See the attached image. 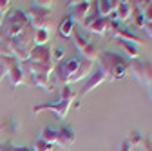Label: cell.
I'll use <instances>...</instances> for the list:
<instances>
[{"mask_svg":"<svg viewBox=\"0 0 152 151\" xmlns=\"http://www.w3.org/2000/svg\"><path fill=\"white\" fill-rule=\"evenodd\" d=\"M7 78H9V84H11L13 87H18L20 84H24V82H26V77H24V71H22L20 62L13 64V67H11V69H9V73H7Z\"/></svg>","mask_w":152,"mask_h":151,"instance_id":"17","label":"cell"},{"mask_svg":"<svg viewBox=\"0 0 152 151\" xmlns=\"http://www.w3.org/2000/svg\"><path fill=\"white\" fill-rule=\"evenodd\" d=\"M120 46H121V51H123V55L127 56L129 60H136L138 56H140L138 46H134V44H129V42H120Z\"/></svg>","mask_w":152,"mask_h":151,"instance_id":"20","label":"cell"},{"mask_svg":"<svg viewBox=\"0 0 152 151\" xmlns=\"http://www.w3.org/2000/svg\"><path fill=\"white\" fill-rule=\"evenodd\" d=\"M147 87H148V100L152 102V84H150V86H147Z\"/></svg>","mask_w":152,"mask_h":151,"instance_id":"36","label":"cell"},{"mask_svg":"<svg viewBox=\"0 0 152 151\" xmlns=\"http://www.w3.org/2000/svg\"><path fill=\"white\" fill-rule=\"evenodd\" d=\"M38 138H42L44 142H47V144L53 146V144H56V138H58V129H54V127H44Z\"/></svg>","mask_w":152,"mask_h":151,"instance_id":"21","label":"cell"},{"mask_svg":"<svg viewBox=\"0 0 152 151\" xmlns=\"http://www.w3.org/2000/svg\"><path fill=\"white\" fill-rule=\"evenodd\" d=\"M33 84L38 86V87H42V89H51V75H45V73H36L33 75Z\"/></svg>","mask_w":152,"mask_h":151,"instance_id":"19","label":"cell"},{"mask_svg":"<svg viewBox=\"0 0 152 151\" xmlns=\"http://www.w3.org/2000/svg\"><path fill=\"white\" fill-rule=\"evenodd\" d=\"M143 140H145V137H143L141 133H138V131H132V133H130V138H129V144H130L132 147H136V146H141Z\"/></svg>","mask_w":152,"mask_h":151,"instance_id":"26","label":"cell"},{"mask_svg":"<svg viewBox=\"0 0 152 151\" xmlns=\"http://www.w3.org/2000/svg\"><path fill=\"white\" fill-rule=\"evenodd\" d=\"M141 151H152V142H150L148 138L143 140V144H141Z\"/></svg>","mask_w":152,"mask_h":151,"instance_id":"32","label":"cell"},{"mask_svg":"<svg viewBox=\"0 0 152 151\" xmlns=\"http://www.w3.org/2000/svg\"><path fill=\"white\" fill-rule=\"evenodd\" d=\"M129 71L134 75V78L140 82V84H145V86H150L152 84V64L147 62V60H129Z\"/></svg>","mask_w":152,"mask_h":151,"instance_id":"8","label":"cell"},{"mask_svg":"<svg viewBox=\"0 0 152 151\" xmlns=\"http://www.w3.org/2000/svg\"><path fill=\"white\" fill-rule=\"evenodd\" d=\"M9 9H11V2H9V0H0V13L6 15Z\"/></svg>","mask_w":152,"mask_h":151,"instance_id":"31","label":"cell"},{"mask_svg":"<svg viewBox=\"0 0 152 151\" xmlns=\"http://www.w3.org/2000/svg\"><path fill=\"white\" fill-rule=\"evenodd\" d=\"M120 151H132V146L129 144V140H123L120 144Z\"/></svg>","mask_w":152,"mask_h":151,"instance_id":"33","label":"cell"},{"mask_svg":"<svg viewBox=\"0 0 152 151\" xmlns=\"http://www.w3.org/2000/svg\"><path fill=\"white\" fill-rule=\"evenodd\" d=\"M4 29L0 31V38H4V40H11L15 38V36H18L27 26H29V20H27V15L26 11L22 9H13L9 13L7 18H4Z\"/></svg>","mask_w":152,"mask_h":151,"instance_id":"3","label":"cell"},{"mask_svg":"<svg viewBox=\"0 0 152 151\" xmlns=\"http://www.w3.org/2000/svg\"><path fill=\"white\" fill-rule=\"evenodd\" d=\"M67 6H69L67 16L72 20V24H80V26H83L87 16L91 15V11L96 9L94 2H89V0H83V2H67Z\"/></svg>","mask_w":152,"mask_h":151,"instance_id":"6","label":"cell"},{"mask_svg":"<svg viewBox=\"0 0 152 151\" xmlns=\"http://www.w3.org/2000/svg\"><path fill=\"white\" fill-rule=\"evenodd\" d=\"M60 100L74 102V100H76V93H74L69 86H64V87H60Z\"/></svg>","mask_w":152,"mask_h":151,"instance_id":"24","label":"cell"},{"mask_svg":"<svg viewBox=\"0 0 152 151\" xmlns=\"http://www.w3.org/2000/svg\"><path fill=\"white\" fill-rule=\"evenodd\" d=\"M11 151H33L31 147H13Z\"/></svg>","mask_w":152,"mask_h":151,"instance_id":"35","label":"cell"},{"mask_svg":"<svg viewBox=\"0 0 152 151\" xmlns=\"http://www.w3.org/2000/svg\"><path fill=\"white\" fill-rule=\"evenodd\" d=\"M18 60L15 58V56H2L0 58V82H2V78L7 77V73L9 69L13 67V64H16Z\"/></svg>","mask_w":152,"mask_h":151,"instance_id":"18","label":"cell"},{"mask_svg":"<svg viewBox=\"0 0 152 151\" xmlns=\"http://www.w3.org/2000/svg\"><path fill=\"white\" fill-rule=\"evenodd\" d=\"M132 18H134V24L140 27V29H143L145 26H147V20H145V16H143V13L134 6V16H132Z\"/></svg>","mask_w":152,"mask_h":151,"instance_id":"25","label":"cell"},{"mask_svg":"<svg viewBox=\"0 0 152 151\" xmlns=\"http://www.w3.org/2000/svg\"><path fill=\"white\" fill-rule=\"evenodd\" d=\"M109 33H110V38L118 40V42H129V44H134V46H145L143 38H140V36L132 35L130 31L123 29L120 24H112V27H110Z\"/></svg>","mask_w":152,"mask_h":151,"instance_id":"11","label":"cell"},{"mask_svg":"<svg viewBox=\"0 0 152 151\" xmlns=\"http://www.w3.org/2000/svg\"><path fill=\"white\" fill-rule=\"evenodd\" d=\"M143 31H145V35L148 36V40H152V22H150V24H147V26L143 27Z\"/></svg>","mask_w":152,"mask_h":151,"instance_id":"34","label":"cell"},{"mask_svg":"<svg viewBox=\"0 0 152 151\" xmlns=\"http://www.w3.org/2000/svg\"><path fill=\"white\" fill-rule=\"evenodd\" d=\"M141 13L145 16L147 24H150L152 22V2H145V11H141Z\"/></svg>","mask_w":152,"mask_h":151,"instance_id":"29","label":"cell"},{"mask_svg":"<svg viewBox=\"0 0 152 151\" xmlns=\"http://www.w3.org/2000/svg\"><path fill=\"white\" fill-rule=\"evenodd\" d=\"M51 13H53V9H45V7H40V6H34V4L26 11L27 20H29V26L34 31H38V29H47Z\"/></svg>","mask_w":152,"mask_h":151,"instance_id":"5","label":"cell"},{"mask_svg":"<svg viewBox=\"0 0 152 151\" xmlns=\"http://www.w3.org/2000/svg\"><path fill=\"white\" fill-rule=\"evenodd\" d=\"M72 40H74L76 49L82 53L83 60H91V62H94V60L98 58L100 51L94 47V44H91V42H89V38L85 36V33H83V31H74V33H72Z\"/></svg>","mask_w":152,"mask_h":151,"instance_id":"9","label":"cell"},{"mask_svg":"<svg viewBox=\"0 0 152 151\" xmlns=\"http://www.w3.org/2000/svg\"><path fill=\"white\" fill-rule=\"evenodd\" d=\"M34 47V29L27 26L18 36L9 40V49L18 62H26Z\"/></svg>","mask_w":152,"mask_h":151,"instance_id":"2","label":"cell"},{"mask_svg":"<svg viewBox=\"0 0 152 151\" xmlns=\"http://www.w3.org/2000/svg\"><path fill=\"white\" fill-rule=\"evenodd\" d=\"M47 40H49V31L47 29L34 31V46H47Z\"/></svg>","mask_w":152,"mask_h":151,"instance_id":"23","label":"cell"},{"mask_svg":"<svg viewBox=\"0 0 152 151\" xmlns=\"http://www.w3.org/2000/svg\"><path fill=\"white\" fill-rule=\"evenodd\" d=\"M100 71L105 75V80H120L129 73V60L123 55L114 51H102L98 55Z\"/></svg>","mask_w":152,"mask_h":151,"instance_id":"1","label":"cell"},{"mask_svg":"<svg viewBox=\"0 0 152 151\" xmlns=\"http://www.w3.org/2000/svg\"><path fill=\"white\" fill-rule=\"evenodd\" d=\"M94 4H96V15L98 16L109 18L110 15L116 13L120 0H100V2H94Z\"/></svg>","mask_w":152,"mask_h":151,"instance_id":"14","label":"cell"},{"mask_svg":"<svg viewBox=\"0 0 152 151\" xmlns=\"http://www.w3.org/2000/svg\"><path fill=\"white\" fill-rule=\"evenodd\" d=\"M72 33H74V24H72V20L69 16H65L62 20V24H60V35L64 38H69V36H72Z\"/></svg>","mask_w":152,"mask_h":151,"instance_id":"22","label":"cell"},{"mask_svg":"<svg viewBox=\"0 0 152 151\" xmlns=\"http://www.w3.org/2000/svg\"><path fill=\"white\" fill-rule=\"evenodd\" d=\"M78 64H80V60L78 58H69V60H62V62H58L54 66V69H53V86L56 84V86H60V87H64V86H69V80H71V77L74 75V71L78 69Z\"/></svg>","mask_w":152,"mask_h":151,"instance_id":"4","label":"cell"},{"mask_svg":"<svg viewBox=\"0 0 152 151\" xmlns=\"http://www.w3.org/2000/svg\"><path fill=\"white\" fill-rule=\"evenodd\" d=\"M132 16H134V4L132 2H123V0H120V4H118V9L114 15H110V22L114 24H127L132 20Z\"/></svg>","mask_w":152,"mask_h":151,"instance_id":"12","label":"cell"},{"mask_svg":"<svg viewBox=\"0 0 152 151\" xmlns=\"http://www.w3.org/2000/svg\"><path fill=\"white\" fill-rule=\"evenodd\" d=\"M74 138H76L74 137V131L71 127L64 126V127L58 129V138H56V144H58L60 147H71L74 144Z\"/></svg>","mask_w":152,"mask_h":151,"instance_id":"16","label":"cell"},{"mask_svg":"<svg viewBox=\"0 0 152 151\" xmlns=\"http://www.w3.org/2000/svg\"><path fill=\"white\" fill-rule=\"evenodd\" d=\"M51 147H53L51 144L44 142L42 138H38V140L33 144V147H31V149H33V151H51Z\"/></svg>","mask_w":152,"mask_h":151,"instance_id":"27","label":"cell"},{"mask_svg":"<svg viewBox=\"0 0 152 151\" xmlns=\"http://www.w3.org/2000/svg\"><path fill=\"white\" fill-rule=\"evenodd\" d=\"M64 55H65V53H64L62 47H56V49L53 51V60H54V62H62V60H64Z\"/></svg>","mask_w":152,"mask_h":151,"instance_id":"30","label":"cell"},{"mask_svg":"<svg viewBox=\"0 0 152 151\" xmlns=\"http://www.w3.org/2000/svg\"><path fill=\"white\" fill-rule=\"evenodd\" d=\"M11 149H13V146H11V144H6V146L2 147V151H11Z\"/></svg>","mask_w":152,"mask_h":151,"instance_id":"37","label":"cell"},{"mask_svg":"<svg viewBox=\"0 0 152 151\" xmlns=\"http://www.w3.org/2000/svg\"><path fill=\"white\" fill-rule=\"evenodd\" d=\"M103 82H105V75H103L100 69H96V71L91 75V77L85 78V84H83V89H82V98L87 97L92 89H96V87H98L100 84H103Z\"/></svg>","mask_w":152,"mask_h":151,"instance_id":"13","label":"cell"},{"mask_svg":"<svg viewBox=\"0 0 152 151\" xmlns=\"http://www.w3.org/2000/svg\"><path fill=\"white\" fill-rule=\"evenodd\" d=\"M91 71H92V62L91 60H80V64H78V69L74 71V75L71 77V80H69V84H74V82H80L82 78H87L89 75H91Z\"/></svg>","mask_w":152,"mask_h":151,"instance_id":"15","label":"cell"},{"mask_svg":"<svg viewBox=\"0 0 152 151\" xmlns=\"http://www.w3.org/2000/svg\"><path fill=\"white\" fill-rule=\"evenodd\" d=\"M112 24H114V22H110V18L98 16V15H96V11H94L92 15H89V16H87V20L83 22V26H82V27H83L85 31L92 33V35H96V36H103L105 33H109V31H110Z\"/></svg>","mask_w":152,"mask_h":151,"instance_id":"7","label":"cell"},{"mask_svg":"<svg viewBox=\"0 0 152 151\" xmlns=\"http://www.w3.org/2000/svg\"><path fill=\"white\" fill-rule=\"evenodd\" d=\"M2 56H13V53L9 49V42L0 38V58H2Z\"/></svg>","mask_w":152,"mask_h":151,"instance_id":"28","label":"cell"},{"mask_svg":"<svg viewBox=\"0 0 152 151\" xmlns=\"http://www.w3.org/2000/svg\"><path fill=\"white\" fill-rule=\"evenodd\" d=\"M71 106H72V102H69V100H58V102H49V104H40V106H33L31 107V113H42V111H54L56 115H58L60 118H65L67 117V113H69V109H71Z\"/></svg>","mask_w":152,"mask_h":151,"instance_id":"10","label":"cell"},{"mask_svg":"<svg viewBox=\"0 0 152 151\" xmlns=\"http://www.w3.org/2000/svg\"><path fill=\"white\" fill-rule=\"evenodd\" d=\"M4 16H6V15L0 13V27H2V24H4Z\"/></svg>","mask_w":152,"mask_h":151,"instance_id":"38","label":"cell"}]
</instances>
